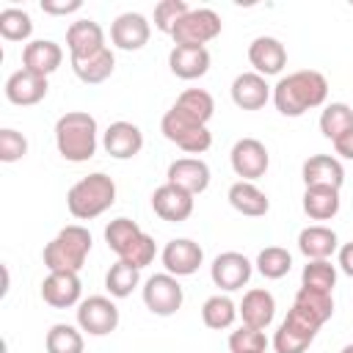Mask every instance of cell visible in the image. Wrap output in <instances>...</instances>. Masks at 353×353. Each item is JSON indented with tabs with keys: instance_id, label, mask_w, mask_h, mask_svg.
Returning <instances> with one entry per match:
<instances>
[{
	"instance_id": "cell-1",
	"label": "cell",
	"mask_w": 353,
	"mask_h": 353,
	"mask_svg": "<svg viewBox=\"0 0 353 353\" xmlns=\"http://www.w3.org/2000/svg\"><path fill=\"white\" fill-rule=\"evenodd\" d=\"M328 97V80L314 69H298L273 85V105L281 116L298 119L312 108H320Z\"/></svg>"
},
{
	"instance_id": "cell-2",
	"label": "cell",
	"mask_w": 353,
	"mask_h": 353,
	"mask_svg": "<svg viewBox=\"0 0 353 353\" xmlns=\"http://www.w3.org/2000/svg\"><path fill=\"white\" fill-rule=\"evenodd\" d=\"M58 154L69 163H85L97 152V119L85 110H69L55 121Z\"/></svg>"
},
{
	"instance_id": "cell-3",
	"label": "cell",
	"mask_w": 353,
	"mask_h": 353,
	"mask_svg": "<svg viewBox=\"0 0 353 353\" xmlns=\"http://www.w3.org/2000/svg\"><path fill=\"white\" fill-rule=\"evenodd\" d=\"M91 251V232L80 223L63 226L41 251V259L50 273H80Z\"/></svg>"
},
{
	"instance_id": "cell-4",
	"label": "cell",
	"mask_w": 353,
	"mask_h": 353,
	"mask_svg": "<svg viewBox=\"0 0 353 353\" xmlns=\"http://www.w3.org/2000/svg\"><path fill=\"white\" fill-rule=\"evenodd\" d=\"M113 201H116V182L102 171L77 179L66 193V207L77 221H91L102 215L105 210L113 207Z\"/></svg>"
},
{
	"instance_id": "cell-5",
	"label": "cell",
	"mask_w": 353,
	"mask_h": 353,
	"mask_svg": "<svg viewBox=\"0 0 353 353\" xmlns=\"http://www.w3.org/2000/svg\"><path fill=\"white\" fill-rule=\"evenodd\" d=\"M160 132L165 135V141L176 143L188 154H204L212 146V132L204 124H196L182 116L176 108L165 110V116L160 119Z\"/></svg>"
},
{
	"instance_id": "cell-6",
	"label": "cell",
	"mask_w": 353,
	"mask_h": 353,
	"mask_svg": "<svg viewBox=\"0 0 353 353\" xmlns=\"http://www.w3.org/2000/svg\"><path fill=\"white\" fill-rule=\"evenodd\" d=\"M221 28H223V22L212 8H190L174 28L171 39H174V44L204 47L207 41L221 36Z\"/></svg>"
},
{
	"instance_id": "cell-7",
	"label": "cell",
	"mask_w": 353,
	"mask_h": 353,
	"mask_svg": "<svg viewBox=\"0 0 353 353\" xmlns=\"http://www.w3.org/2000/svg\"><path fill=\"white\" fill-rule=\"evenodd\" d=\"M182 301H185V292H182V284L176 281V276L171 273H154L146 279L143 284V303L152 314L157 317H171L182 309Z\"/></svg>"
},
{
	"instance_id": "cell-8",
	"label": "cell",
	"mask_w": 353,
	"mask_h": 353,
	"mask_svg": "<svg viewBox=\"0 0 353 353\" xmlns=\"http://www.w3.org/2000/svg\"><path fill=\"white\" fill-rule=\"evenodd\" d=\"M77 325L91 336H108L119 328V309L105 295H91L77 303Z\"/></svg>"
},
{
	"instance_id": "cell-9",
	"label": "cell",
	"mask_w": 353,
	"mask_h": 353,
	"mask_svg": "<svg viewBox=\"0 0 353 353\" xmlns=\"http://www.w3.org/2000/svg\"><path fill=\"white\" fill-rule=\"evenodd\" d=\"M251 273H254V265H251L248 256L240 254V251H223V254H218V256L212 259V265H210L212 284L221 287L223 292H234V290L245 287L248 279H251Z\"/></svg>"
},
{
	"instance_id": "cell-10",
	"label": "cell",
	"mask_w": 353,
	"mask_h": 353,
	"mask_svg": "<svg viewBox=\"0 0 353 353\" xmlns=\"http://www.w3.org/2000/svg\"><path fill=\"white\" fill-rule=\"evenodd\" d=\"M229 160H232L234 174H237L240 179H245V182H254V179L265 176V171H268V165H270V154H268L265 143L256 141V138H240V141L232 146Z\"/></svg>"
},
{
	"instance_id": "cell-11",
	"label": "cell",
	"mask_w": 353,
	"mask_h": 353,
	"mask_svg": "<svg viewBox=\"0 0 353 353\" xmlns=\"http://www.w3.org/2000/svg\"><path fill=\"white\" fill-rule=\"evenodd\" d=\"M160 259L165 265V273L179 279V276H193L199 270V265L204 262V251L190 237H174L165 243Z\"/></svg>"
},
{
	"instance_id": "cell-12",
	"label": "cell",
	"mask_w": 353,
	"mask_h": 353,
	"mask_svg": "<svg viewBox=\"0 0 353 353\" xmlns=\"http://www.w3.org/2000/svg\"><path fill=\"white\" fill-rule=\"evenodd\" d=\"M152 210L160 221H168V223H182L190 218L193 212V196L171 182L154 188L152 193Z\"/></svg>"
},
{
	"instance_id": "cell-13",
	"label": "cell",
	"mask_w": 353,
	"mask_h": 353,
	"mask_svg": "<svg viewBox=\"0 0 353 353\" xmlns=\"http://www.w3.org/2000/svg\"><path fill=\"white\" fill-rule=\"evenodd\" d=\"M317 331L320 328L312 325L309 320L298 317L295 312H287L284 323L273 334V347H276V353H306V347L314 342Z\"/></svg>"
},
{
	"instance_id": "cell-14",
	"label": "cell",
	"mask_w": 353,
	"mask_h": 353,
	"mask_svg": "<svg viewBox=\"0 0 353 353\" xmlns=\"http://www.w3.org/2000/svg\"><path fill=\"white\" fill-rule=\"evenodd\" d=\"M149 19L143 14H135V11H127V14H119L110 25V41L124 50V52H135L141 50L146 41H149Z\"/></svg>"
},
{
	"instance_id": "cell-15",
	"label": "cell",
	"mask_w": 353,
	"mask_h": 353,
	"mask_svg": "<svg viewBox=\"0 0 353 353\" xmlns=\"http://www.w3.org/2000/svg\"><path fill=\"white\" fill-rule=\"evenodd\" d=\"M102 146L110 157L130 160L143 149V132L132 121H113L102 135Z\"/></svg>"
},
{
	"instance_id": "cell-16",
	"label": "cell",
	"mask_w": 353,
	"mask_h": 353,
	"mask_svg": "<svg viewBox=\"0 0 353 353\" xmlns=\"http://www.w3.org/2000/svg\"><path fill=\"white\" fill-rule=\"evenodd\" d=\"M168 182L188 190L190 196H199L210 188V165L201 157H179L168 165Z\"/></svg>"
},
{
	"instance_id": "cell-17",
	"label": "cell",
	"mask_w": 353,
	"mask_h": 353,
	"mask_svg": "<svg viewBox=\"0 0 353 353\" xmlns=\"http://www.w3.org/2000/svg\"><path fill=\"white\" fill-rule=\"evenodd\" d=\"M248 61L254 66L256 74L268 77V74H279L287 66V50L279 39L273 36H256L248 44Z\"/></svg>"
},
{
	"instance_id": "cell-18",
	"label": "cell",
	"mask_w": 353,
	"mask_h": 353,
	"mask_svg": "<svg viewBox=\"0 0 353 353\" xmlns=\"http://www.w3.org/2000/svg\"><path fill=\"white\" fill-rule=\"evenodd\" d=\"M47 77L41 74H33L28 69H17L8 80H6V99L11 105H19V108H28V105H36L47 97Z\"/></svg>"
},
{
	"instance_id": "cell-19",
	"label": "cell",
	"mask_w": 353,
	"mask_h": 353,
	"mask_svg": "<svg viewBox=\"0 0 353 353\" xmlns=\"http://www.w3.org/2000/svg\"><path fill=\"white\" fill-rule=\"evenodd\" d=\"M61 61H63V50L52 39H36L22 47V69L33 74L47 77L61 66Z\"/></svg>"
},
{
	"instance_id": "cell-20",
	"label": "cell",
	"mask_w": 353,
	"mask_h": 353,
	"mask_svg": "<svg viewBox=\"0 0 353 353\" xmlns=\"http://www.w3.org/2000/svg\"><path fill=\"white\" fill-rule=\"evenodd\" d=\"M168 69L179 80H196L210 72V50L207 47H188V44H174L168 52Z\"/></svg>"
},
{
	"instance_id": "cell-21",
	"label": "cell",
	"mask_w": 353,
	"mask_h": 353,
	"mask_svg": "<svg viewBox=\"0 0 353 353\" xmlns=\"http://www.w3.org/2000/svg\"><path fill=\"white\" fill-rule=\"evenodd\" d=\"M301 176H303L306 188H336L339 190L342 182H345V168L331 154H312L303 163Z\"/></svg>"
},
{
	"instance_id": "cell-22",
	"label": "cell",
	"mask_w": 353,
	"mask_h": 353,
	"mask_svg": "<svg viewBox=\"0 0 353 353\" xmlns=\"http://www.w3.org/2000/svg\"><path fill=\"white\" fill-rule=\"evenodd\" d=\"M80 292H83V284L77 273H50L41 281V298L52 309H69L80 303Z\"/></svg>"
},
{
	"instance_id": "cell-23",
	"label": "cell",
	"mask_w": 353,
	"mask_h": 353,
	"mask_svg": "<svg viewBox=\"0 0 353 353\" xmlns=\"http://www.w3.org/2000/svg\"><path fill=\"white\" fill-rule=\"evenodd\" d=\"M237 312L243 317V325H251V328L265 331L273 323V317H276V298L265 287H254V290H248L243 295Z\"/></svg>"
},
{
	"instance_id": "cell-24",
	"label": "cell",
	"mask_w": 353,
	"mask_h": 353,
	"mask_svg": "<svg viewBox=\"0 0 353 353\" xmlns=\"http://www.w3.org/2000/svg\"><path fill=\"white\" fill-rule=\"evenodd\" d=\"M66 47L72 58H88L94 52H99L105 44V33L99 28V22L94 19H77L66 28Z\"/></svg>"
},
{
	"instance_id": "cell-25",
	"label": "cell",
	"mask_w": 353,
	"mask_h": 353,
	"mask_svg": "<svg viewBox=\"0 0 353 353\" xmlns=\"http://www.w3.org/2000/svg\"><path fill=\"white\" fill-rule=\"evenodd\" d=\"M270 99V85L256 72H243L232 83V102L240 110H259Z\"/></svg>"
},
{
	"instance_id": "cell-26",
	"label": "cell",
	"mask_w": 353,
	"mask_h": 353,
	"mask_svg": "<svg viewBox=\"0 0 353 353\" xmlns=\"http://www.w3.org/2000/svg\"><path fill=\"white\" fill-rule=\"evenodd\" d=\"M290 312H295L298 317H303V320H309L312 325L320 328L334 314V298H331V292H317V290L301 287L295 292V301H292V309Z\"/></svg>"
},
{
	"instance_id": "cell-27",
	"label": "cell",
	"mask_w": 353,
	"mask_h": 353,
	"mask_svg": "<svg viewBox=\"0 0 353 353\" xmlns=\"http://www.w3.org/2000/svg\"><path fill=\"white\" fill-rule=\"evenodd\" d=\"M226 199H229V204H232L240 215H248V218H262V215L270 210L268 196H265L254 182H245V179L234 182V185L229 188Z\"/></svg>"
},
{
	"instance_id": "cell-28",
	"label": "cell",
	"mask_w": 353,
	"mask_h": 353,
	"mask_svg": "<svg viewBox=\"0 0 353 353\" xmlns=\"http://www.w3.org/2000/svg\"><path fill=\"white\" fill-rule=\"evenodd\" d=\"M339 240H336V232L323 226V223H314V226H306L301 229L298 234V248L306 259H328L334 251H336Z\"/></svg>"
},
{
	"instance_id": "cell-29",
	"label": "cell",
	"mask_w": 353,
	"mask_h": 353,
	"mask_svg": "<svg viewBox=\"0 0 353 353\" xmlns=\"http://www.w3.org/2000/svg\"><path fill=\"white\" fill-rule=\"evenodd\" d=\"M113 66H116V58H113L110 47H102L99 52H94L88 58H72V72L88 85L105 83L113 74Z\"/></svg>"
},
{
	"instance_id": "cell-30",
	"label": "cell",
	"mask_w": 353,
	"mask_h": 353,
	"mask_svg": "<svg viewBox=\"0 0 353 353\" xmlns=\"http://www.w3.org/2000/svg\"><path fill=\"white\" fill-rule=\"evenodd\" d=\"M174 108H176L182 116H188L190 121L207 127V121H210L212 113H215V99H212V94L204 91V88H188V91H182V94L176 97Z\"/></svg>"
},
{
	"instance_id": "cell-31",
	"label": "cell",
	"mask_w": 353,
	"mask_h": 353,
	"mask_svg": "<svg viewBox=\"0 0 353 353\" xmlns=\"http://www.w3.org/2000/svg\"><path fill=\"white\" fill-rule=\"evenodd\" d=\"M303 212L312 221H331L339 212V190L336 188H306Z\"/></svg>"
},
{
	"instance_id": "cell-32",
	"label": "cell",
	"mask_w": 353,
	"mask_h": 353,
	"mask_svg": "<svg viewBox=\"0 0 353 353\" xmlns=\"http://www.w3.org/2000/svg\"><path fill=\"white\" fill-rule=\"evenodd\" d=\"M141 234H143V229H141L135 221H130V218H113V221L105 226V243H108V248H110L119 259H124V256L130 254V248L138 243Z\"/></svg>"
},
{
	"instance_id": "cell-33",
	"label": "cell",
	"mask_w": 353,
	"mask_h": 353,
	"mask_svg": "<svg viewBox=\"0 0 353 353\" xmlns=\"http://www.w3.org/2000/svg\"><path fill=\"white\" fill-rule=\"evenodd\" d=\"M237 314H240V312H237V303H234L229 295H221V292H218V295H210V298L204 301V306H201V323H204L207 328H212V331L229 328Z\"/></svg>"
},
{
	"instance_id": "cell-34",
	"label": "cell",
	"mask_w": 353,
	"mask_h": 353,
	"mask_svg": "<svg viewBox=\"0 0 353 353\" xmlns=\"http://www.w3.org/2000/svg\"><path fill=\"white\" fill-rule=\"evenodd\" d=\"M141 281V270L132 268L130 262L119 259L116 265H110V270L105 273V290L113 295V298H127Z\"/></svg>"
},
{
	"instance_id": "cell-35",
	"label": "cell",
	"mask_w": 353,
	"mask_h": 353,
	"mask_svg": "<svg viewBox=\"0 0 353 353\" xmlns=\"http://www.w3.org/2000/svg\"><path fill=\"white\" fill-rule=\"evenodd\" d=\"M353 127V108L345 102H331L323 108L320 113V132L328 141H336L342 132H347Z\"/></svg>"
},
{
	"instance_id": "cell-36",
	"label": "cell",
	"mask_w": 353,
	"mask_h": 353,
	"mask_svg": "<svg viewBox=\"0 0 353 353\" xmlns=\"http://www.w3.org/2000/svg\"><path fill=\"white\" fill-rule=\"evenodd\" d=\"M47 353H83V334L69 323H55L44 336Z\"/></svg>"
},
{
	"instance_id": "cell-37",
	"label": "cell",
	"mask_w": 353,
	"mask_h": 353,
	"mask_svg": "<svg viewBox=\"0 0 353 353\" xmlns=\"http://www.w3.org/2000/svg\"><path fill=\"white\" fill-rule=\"evenodd\" d=\"M301 287H309L317 292H331L336 287V268L328 259H309L301 273Z\"/></svg>"
},
{
	"instance_id": "cell-38",
	"label": "cell",
	"mask_w": 353,
	"mask_h": 353,
	"mask_svg": "<svg viewBox=\"0 0 353 353\" xmlns=\"http://www.w3.org/2000/svg\"><path fill=\"white\" fill-rule=\"evenodd\" d=\"M290 268H292V256H290V251L287 248H281V245H268V248H262L259 251V256H256V270L265 276V279H284L287 273H290Z\"/></svg>"
},
{
	"instance_id": "cell-39",
	"label": "cell",
	"mask_w": 353,
	"mask_h": 353,
	"mask_svg": "<svg viewBox=\"0 0 353 353\" xmlns=\"http://www.w3.org/2000/svg\"><path fill=\"white\" fill-rule=\"evenodd\" d=\"M33 33L30 14L22 8H3L0 11V36L6 41H28Z\"/></svg>"
},
{
	"instance_id": "cell-40",
	"label": "cell",
	"mask_w": 353,
	"mask_h": 353,
	"mask_svg": "<svg viewBox=\"0 0 353 353\" xmlns=\"http://www.w3.org/2000/svg\"><path fill=\"white\" fill-rule=\"evenodd\" d=\"M190 11V6L185 0H160L154 6V28L160 33H174V28L179 25V19Z\"/></svg>"
},
{
	"instance_id": "cell-41",
	"label": "cell",
	"mask_w": 353,
	"mask_h": 353,
	"mask_svg": "<svg viewBox=\"0 0 353 353\" xmlns=\"http://www.w3.org/2000/svg\"><path fill=\"white\" fill-rule=\"evenodd\" d=\"M229 350L232 353H251V350H268V336L259 328L251 325H240L237 331L229 334Z\"/></svg>"
},
{
	"instance_id": "cell-42",
	"label": "cell",
	"mask_w": 353,
	"mask_h": 353,
	"mask_svg": "<svg viewBox=\"0 0 353 353\" xmlns=\"http://www.w3.org/2000/svg\"><path fill=\"white\" fill-rule=\"evenodd\" d=\"M28 154V138L11 127L0 130V160L3 163H17Z\"/></svg>"
},
{
	"instance_id": "cell-43",
	"label": "cell",
	"mask_w": 353,
	"mask_h": 353,
	"mask_svg": "<svg viewBox=\"0 0 353 353\" xmlns=\"http://www.w3.org/2000/svg\"><path fill=\"white\" fill-rule=\"evenodd\" d=\"M80 8H83L80 0H66V3L41 0V11H44V14H72V11H80Z\"/></svg>"
},
{
	"instance_id": "cell-44",
	"label": "cell",
	"mask_w": 353,
	"mask_h": 353,
	"mask_svg": "<svg viewBox=\"0 0 353 353\" xmlns=\"http://www.w3.org/2000/svg\"><path fill=\"white\" fill-rule=\"evenodd\" d=\"M334 143V152L339 154V157H345V160H353V127L347 130V132H342L336 141H331Z\"/></svg>"
},
{
	"instance_id": "cell-45",
	"label": "cell",
	"mask_w": 353,
	"mask_h": 353,
	"mask_svg": "<svg viewBox=\"0 0 353 353\" xmlns=\"http://www.w3.org/2000/svg\"><path fill=\"white\" fill-rule=\"evenodd\" d=\"M339 270L353 279V240L339 248Z\"/></svg>"
},
{
	"instance_id": "cell-46",
	"label": "cell",
	"mask_w": 353,
	"mask_h": 353,
	"mask_svg": "<svg viewBox=\"0 0 353 353\" xmlns=\"http://www.w3.org/2000/svg\"><path fill=\"white\" fill-rule=\"evenodd\" d=\"M339 353H353V342H350V345H345V347H342Z\"/></svg>"
},
{
	"instance_id": "cell-47",
	"label": "cell",
	"mask_w": 353,
	"mask_h": 353,
	"mask_svg": "<svg viewBox=\"0 0 353 353\" xmlns=\"http://www.w3.org/2000/svg\"><path fill=\"white\" fill-rule=\"evenodd\" d=\"M251 353H262V350H251Z\"/></svg>"
}]
</instances>
